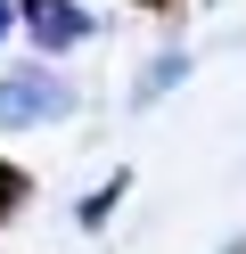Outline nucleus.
Here are the masks:
<instances>
[{"mask_svg": "<svg viewBox=\"0 0 246 254\" xmlns=\"http://www.w3.org/2000/svg\"><path fill=\"white\" fill-rule=\"evenodd\" d=\"M49 115H66V82L58 74H41V66L0 74V131H33V123H49Z\"/></svg>", "mask_w": 246, "mask_h": 254, "instance_id": "nucleus-1", "label": "nucleus"}, {"mask_svg": "<svg viewBox=\"0 0 246 254\" xmlns=\"http://www.w3.org/2000/svg\"><path fill=\"white\" fill-rule=\"evenodd\" d=\"M16 17H25V33L41 41V50H74V41H90L82 0H16Z\"/></svg>", "mask_w": 246, "mask_h": 254, "instance_id": "nucleus-2", "label": "nucleus"}, {"mask_svg": "<svg viewBox=\"0 0 246 254\" xmlns=\"http://www.w3.org/2000/svg\"><path fill=\"white\" fill-rule=\"evenodd\" d=\"M25 205H33V172L0 156V221H16V213H25Z\"/></svg>", "mask_w": 246, "mask_h": 254, "instance_id": "nucleus-3", "label": "nucleus"}, {"mask_svg": "<svg viewBox=\"0 0 246 254\" xmlns=\"http://www.w3.org/2000/svg\"><path fill=\"white\" fill-rule=\"evenodd\" d=\"M115 197H123V172H115L98 197H82V221H107V213H115Z\"/></svg>", "mask_w": 246, "mask_h": 254, "instance_id": "nucleus-4", "label": "nucleus"}, {"mask_svg": "<svg viewBox=\"0 0 246 254\" xmlns=\"http://www.w3.org/2000/svg\"><path fill=\"white\" fill-rule=\"evenodd\" d=\"M8 17H16V8H8V0H0V41H8Z\"/></svg>", "mask_w": 246, "mask_h": 254, "instance_id": "nucleus-5", "label": "nucleus"}, {"mask_svg": "<svg viewBox=\"0 0 246 254\" xmlns=\"http://www.w3.org/2000/svg\"><path fill=\"white\" fill-rule=\"evenodd\" d=\"M131 8H172V0H131Z\"/></svg>", "mask_w": 246, "mask_h": 254, "instance_id": "nucleus-6", "label": "nucleus"}, {"mask_svg": "<svg viewBox=\"0 0 246 254\" xmlns=\"http://www.w3.org/2000/svg\"><path fill=\"white\" fill-rule=\"evenodd\" d=\"M230 254H246V238H238V246H230Z\"/></svg>", "mask_w": 246, "mask_h": 254, "instance_id": "nucleus-7", "label": "nucleus"}]
</instances>
